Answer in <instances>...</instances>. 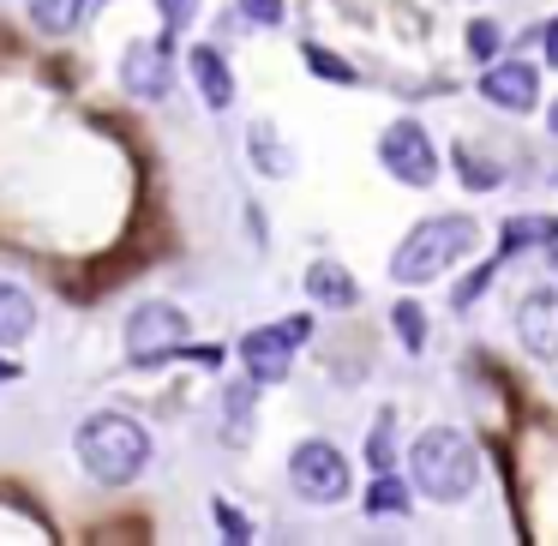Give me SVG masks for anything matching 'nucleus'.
I'll use <instances>...</instances> for the list:
<instances>
[{
  "instance_id": "20",
  "label": "nucleus",
  "mask_w": 558,
  "mask_h": 546,
  "mask_svg": "<svg viewBox=\"0 0 558 546\" xmlns=\"http://www.w3.org/2000/svg\"><path fill=\"white\" fill-rule=\"evenodd\" d=\"M301 61L313 66L318 78H337V85H354V66H349V61H337L330 49H318V43H306V49H301Z\"/></svg>"
},
{
  "instance_id": "4",
  "label": "nucleus",
  "mask_w": 558,
  "mask_h": 546,
  "mask_svg": "<svg viewBox=\"0 0 558 546\" xmlns=\"http://www.w3.org/2000/svg\"><path fill=\"white\" fill-rule=\"evenodd\" d=\"M126 361L133 366H162V361H174V354H193V318L181 313L174 301H145V306H133L126 313Z\"/></svg>"
},
{
  "instance_id": "25",
  "label": "nucleus",
  "mask_w": 558,
  "mask_h": 546,
  "mask_svg": "<svg viewBox=\"0 0 558 546\" xmlns=\"http://www.w3.org/2000/svg\"><path fill=\"white\" fill-rule=\"evenodd\" d=\"M541 43H546V66H558V19L541 31Z\"/></svg>"
},
{
  "instance_id": "17",
  "label": "nucleus",
  "mask_w": 558,
  "mask_h": 546,
  "mask_svg": "<svg viewBox=\"0 0 558 546\" xmlns=\"http://www.w3.org/2000/svg\"><path fill=\"white\" fill-rule=\"evenodd\" d=\"M361 510L366 517H409V481H397L390 469H378V481L366 486Z\"/></svg>"
},
{
  "instance_id": "28",
  "label": "nucleus",
  "mask_w": 558,
  "mask_h": 546,
  "mask_svg": "<svg viewBox=\"0 0 558 546\" xmlns=\"http://www.w3.org/2000/svg\"><path fill=\"white\" fill-rule=\"evenodd\" d=\"M546 126H553V133H558V97L546 102Z\"/></svg>"
},
{
  "instance_id": "3",
  "label": "nucleus",
  "mask_w": 558,
  "mask_h": 546,
  "mask_svg": "<svg viewBox=\"0 0 558 546\" xmlns=\"http://www.w3.org/2000/svg\"><path fill=\"white\" fill-rule=\"evenodd\" d=\"M409 481L433 505H462L474 493V481H481V450L457 426H426L409 450Z\"/></svg>"
},
{
  "instance_id": "6",
  "label": "nucleus",
  "mask_w": 558,
  "mask_h": 546,
  "mask_svg": "<svg viewBox=\"0 0 558 546\" xmlns=\"http://www.w3.org/2000/svg\"><path fill=\"white\" fill-rule=\"evenodd\" d=\"M378 162H385V174L402 186H433L438 181V145L426 138L421 121H390L385 133H378Z\"/></svg>"
},
{
  "instance_id": "9",
  "label": "nucleus",
  "mask_w": 558,
  "mask_h": 546,
  "mask_svg": "<svg viewBox=\"0 0 558 546\" xmlns=\"http://www.w3.org/2000/svg\"><path fill=\"white\" fill-rule=\"evenodd\" d=\"M481 97L505 114H529L534 102H541V73H534L529 61H486Z\"/></svg>"
},
{
  "instance_id": "8",
  "label": "nucleus",
  "mask_w": 558,
  "mask_h": 546,
  "mask_svg": "<svg viewBox=\"0 0 558 546\" xmlns=\"http://www.w3.org/2000/svg\"><path fill=\"white\" fill-rule=\"evenodd\" d=\"M121 90L138 102H162L174 90V54H169V37L162 43H133L121 54Z\"/></svg>"
},
{
  "instance_id": "5",
  "label": "nucleus",
  "mask_w": 558,
  "mask_h": 546,
  "mask_svg": "<svg viewBox=\"0 0 558 546\" xmlns=\"http://www.w3.org/2000/svg\"><path fill=\"white\" fill-rule=\"evenodd\" d=\"M289 481L306 505H342V498L354 493L349 457H342L337 445H325V438H301V445L289 450Z\"/></svg>"
},
{
  "instance_id": "12",
  "label": "nucleus",
  "mask_w": 558,
  "mask_h": 546,
  "mask_svg": "<svg viewBox=\"0 0 558 546\" xmlns=\"http://www.w3.org/2000/svg\"><path fill=\"white\" fill-rule=\"evenodd\" d=\"M186 73H193V85H198V97H205V109H229L234 102V73H229V61H222V49H210V43H198L193 54H186Z\"/></svg>"
},
{
  "instance_id": "19",
  "label": "nucleus",
  "mask_w": 558,
  "mask_h": 546,
  "mask_svg": "<svg viewBox=\"0 0 558 546\" xmlns=\"http://www.w3.org/2000/svg\"><path fill=\"white\" fill-rule=\"evenodd\" d=\"M397 414H378V426H373V438H366V462H373V469H390V462H397Z\"/></svg>"
},
{
  "instance_id": "14",
  "label": "nucleus",
  "mask_w": 558,
  "mask_h": 546,
  "mask_svg": "<svg viewBox=\"0 0 558 546\" xmlns=\"http://www.w3.org/2000/svg\"><path fill=\"white\" fill-rule=\"evenodd\" d=\"M253 397H258V378H246V385H229V390L217 397V409H222V445L241 450L246 438H253Z\"/></svg>"
},
{
  "instance_id": "16",
  "label": "nucleus",
  "mask_w": 558,
  "mask_h": 546,
  "mask_svg": "<svg viewBox=\"0 0 558 546\" xmlns=\"http://www.w3.org/2000/svg\"><path fill=\"white\" fill-rule=\"evenodd\" d=\"M246 157H253V169H265V174H289L294 169V157L277 145V126H270V121L246 126Z\"/></svg>"
},
{
  "instance_id": "1",
  "label": "nucleus",
  "mask_w": 558,
  "mask_h": 546,
  "mask_svg": "<svg viewBox=\"0 0 558 546\" xmlns=\"http://www.w3.org/2000/svg\"><path fill=\"white\" fill-rule=\"evenodd\" d=\"M73 450H78L90 481L126 486V481H138L145 462H150V433H145V421H133V414H121V409H97V414L78 421Z\"/></svg>"
},
{
  "instance_id": "27",
  "label": "nucleus",
  "mask_w": 558,
  "mask_h": 546,
  "mask_svg": "<svg viewBox=\"0 0 558 546\" xmlns=\"http://www.w3.org/2000/svg\"><path fill=\"white\" fill-rule=\"evenodd\" d=\"M19 378V361H7V354H0V385H13Z\"/></svg>"
},
{
  "instance_id": "10",
  "label": "nucleus",
  "mask_w": 558,
  "mask_h": 546,
  "mask_svg": "<svg viewBox=\"0 0 558 546\" xmlns=\"http://www.w3.org/2000/svg\"><path fill=\"white\" fill-rule=\"evenodd\" d=\"M517 342L534 361H558V289H534L517 306Z\"/></svg>"
},
{
  "instance_id": "7",
  "label": "nucleus",
  "mask_w": 558,
  "mask_h": 546,
  "mask_svg": "<svg viewBox=\"0 0 558 546\" xmlns=\"http://www.w3.org/2000/svg\"><path fill=\"white\" fill-rule=\"evenodd\" d=\"M294 349H301V337H294V325L282 318V325H258L241 337V366L246 378H258V385H282L294 366Z\"/></svg>"
},
{
  "instance_id": "26",
  "label": "nucleus",
  "mask_w": 558,
  "mask_h": 546,
  "mask_svg": "<svg viewBox=\"0 0 558 546\" xmlns=\"http://www.w3.org/2000/svg\"><path fill=\"white\" fill-rule=\"evenodd\" d=\"M546 270H553V277H558V229L546 234Z\"/></svg>"
},
{
  "instance_id": "15",
  "label": "nucleus",
  "mask_w": 558,
  "mask_h": 546,
  "mask_svg": "<svg viewBox=\"0 0 558 546\" xmlns=\"http://www.w3.org/2000/svg\"><path fill=\"white\" fill-rule=\"evenodd\" d=\"M25 13H31V25H37L43 37H73V31L85 25L90 0H25Z\"/></svg>"
},
{
  "instance_id": "2",
  "label": "nucleus",
  "mask_w": 558,
  "mask_h": 546,
  "mask_svg": "<svg viewBox=\"0 0 558 546\" xmlns=\"http://www.w3.org/2000/svg\"><path fill=\"white\" fill-rule=\"evenodd\" d=\"M474 246H481V222L474 217H462V210L457 217H421L402 234L397 253H390V282L421 289V282H433V277H450Z\"/></svg>"
},
{
  "instance_id": "18",
  "label": "nucleus",
  "mask_w": 558,
  "mask_h": 546,
  "mask_svg": "<svg viewBox=\"0 0 558 546\" xmlns=\"http://www.w3.org/2000/svg\"><path fill=\"white\" fill-rule=\"evenodd\" d=\"M390 325H397V337H402V349H409V354L426 349V313H421V301H397V306H390Z\"/></svg>"
},
{
  "instance_id": "11",
  "label": "nucleus",
  "mask_w": 558,
  "mask_h": 546,
  "mask_svg": "<svg viewBox=\"0 0 558 546\" xmlns=\"http://www.w3.org/2000/svg\"><path fill=\"white\" fill-rule=\"evenodd\" d=\"M301 289H306V301H313V306H330V313H349V306H361V282H354V270H342L337 258H318V265H306Z\"/></svg>"
},
{
  "instance_id": "23",
  "label": "nucleus",
  "mask_w": 558,
  "mask_h": 546,
  "mask_svg": "<svg viewBox=\"0 0 558 546\" xmlns=\"http://www.w3.org/2000/svg\"><path fill=\"white\" fill-rule=\"evenodd\" d=\"M241 19L258 31H277L282 19H289V7H282V0H241Z\"/></svg>"
},
{
  "instance_id": "21",
  "label": "nucleus",
  "mask_w": 558,
  "mask_h": 546,
  "mask_svg": "<svg viewBox=\"0 0 558 546\" xmlns=\"http://www.w3.org/2000/svg\"><path fill=\"white\" fill-rule=\"evenodd\" d=\"M498 43H505V31H498L493 19H474L469 25V54L474 61H498Z\"/></svg>"
},
{
  "instance_id": "22",
  "label": "nucleus",
  "mask_w": 558,
  "mask_h": 546,
  "mask_svg": "<svg viewBox=\"0 0 558 546\" xmlns=\"http://www.w3.org/2000/svg\"><path fill=\"white\" fill-rule=\"evenodd\" d=\"M210 517H217V522H222V534H229V541H234V546H246V541H253V522H246V517H241V510H234V505H229V498H210Z\"/></svg>"
},
{
  "instance_id": "24",
  "label": "nucleus",
  "mask_w": 558,
  "mask_h": 546,
  "mask_svg": "<svg viewBox=\"0 0 558 546\" xmlns=\"http://www.w3.org/2000/svg\"><path fill=\"white\" fill-rule=\"evenodd\" d=\"M157 13H162V31H181L193 25V0H157Z\"/></svg>"
},
{
  "instance_id": "13",
  "label": "nucleus",
  "mask_w": 558,
  "mask_h": 546,
  "mask_svg": "<svg viewBox=\"0 0 558 546\" xmlns=\"http://www.w3.org/2000/svg\"><path fill=\"white\" fill-rule=\"evenodd\" d=\"M31 330H37V294L25 282L0 277V349H19Z\"/></svg>"
}]
</instances>
